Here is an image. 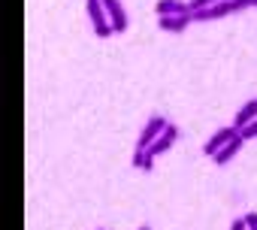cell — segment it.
Returning a JSON list of instances; mask_svg holds the SVG:
<instances>
[{"label": "cell", "mask_w": 257, "mask_h": 230, "mask_svg": "<svg viewBox=\"0 0 257 230\" xmlns=\"http://www.w3.org/2000/svg\"><path fill=\"white\" fill-rule=\"evenodd\" d=\"M236 137H239V128H236V125H224V128H218V131H215V134L206 140L203 152H206L209 158H215V155H218V152H221L227 143H233Z\"/></svg>", "instance_id": "cell-2"}, {"label": "cell", "mask_w": 257, "mask_h": 230, "mask_svg": "<svg viewBox=\"0 0 257 230\" xmlns=\"http://www.w3.org/2000/svg\"><path fill=\"white\" fill-rule=\"evenodd\" d=\"M239 137H242L245 143H248V140H257V119H254L251 125H245V128L239 131Z\"/></svg>", "instance_id": "cell-11"}, {"label": "cell", "mask_w": 257, "mask_h": 230, "mask_svg": "<svg viewBox=\"0 0 257 230\" xmlns=\"http://www.w3.org/2000/svg\"><path fill=\"white\" fill-rule=\"evenodd\" d=\"M85 10H88V19H91L94 34H97L100 40H106V37H112V34H115V31H112V22H109V16H106L103 0H88Z\"/></svg>", "instance_id": "cell-1"}, {"label": "cell", "mask_w": 257, "mask_h": 230, "mask_svg": "<svg viewBox=\"0 0 257 230\" xmlns=\"http://www.w3.org/2000/svg\"><path fill=\"white\" fill-rule=\"evenodd\" d=\"M158 16H185L191 13V4H182V0H158Z\"/></svg>", "instance_id": "cell-8"}, {"label": "cell", "mask_w": 257, "mask_h": 230, "mask_svg": "<svg viewBox=\"0 0 257 230\" xmlns=\"http://www.w3.org/2000/svg\"><path fill=\"white\" fill-rule=\"evenodd\" d=\"M140 230H152V227H140Z\"/></svg>", "instance_id": "cell-14"}, {"label": "cell", "mask_w": 257, "mask_h": 230, "mask_svg": "<svg viewBox=\"0 0 257 230\" xmlns=\"http://www.w3.org/2000/svg\"><path fill=\"white\" fill-rule=\"evenodd\" d=\"M254 119H257V97H254V100H248V103H245V106H242V109L236 112L233 125H236V128L242 131V128H245V125H251Z\"/></svg>", "instance_id": "cell-9"}, {"label": "cell", "mask_w": 257, "mask_h": 230, "mask_svg": "<svg viewBox=\"0 0 257 230\" xmlns=\"http://www.w3.org/2000/svg\"><path fill=\"white\" fill-rule=\"evenodd\" d=\"M167 128H170V122L164 119V115H152V119L146 122V128H143V134H140V140H137V149H140V152H146V149H149V146H152L164 131H167Z\"/></svg>", "instance_id": "cell-3"}, {"label": "cell", "mask_w": 257, "mask_h": 230, "mask_svg": "<svg viewBox=\"0 0 257 230\" xmlns=\"http://www.w3.org/2000/svg\"><path fill=\"white\" fill-rule=\"evenodd\" d=\"M242 146H245V140H242V137H236V140H233V143H227V146H224V149H221V152L212 158V161H215L218 167H224V164H230V161H233V158L242 152Z\"/></svg>", "instance_id": "cell-7"}, {"label": "cell", "mask_w": 257, "mask_h": 230, "mask_svg": "<svg viewBox=\"0 0 257 230\" xmlns=\"http://www.w3.org/2000/svg\"><path fill=\"white\" fill-rule=\"evenodd\" d=\"M230 230H248V224H245V218H236V221L230 224Z\"/></svg>", "instance_id": "cell-13"}, {"label": "cell", "mask_w": 257, "mask_h": 230, "mask_svg": "<svg viewBox=\"0 0 257 230\" xmlns=\"http://www.w3.org/2000/svg\"><path fill=\"white\" fill-rule=\"evenodd\" d=\"M134 167L137 170H146V173H152V167H155V155L152 152H134Z\"/></svg>", "instance_id": "cell-10"}, {"label": "cell", "mask_w": 257, "mask_h": 230, "mask_svg": "<svg viewBox=\"0 0 257 230\" xmlns=\"http://www.w3.org/2000/svg\"><path fill=\"white\" fill-rule=\"evenodd\" d=\"M103 7H106V16L112 22V31L115 34H124L127 31V13L121 7V0H103Z\"/></svg>", "instance_id": "cell-4"}, {"label": "cell", "mask_w": 257, "mask_h": 230, "mask_svg": "<svg viewBox=\"0 0 257 230\" xmlns=\"http://www.w3.org/2000/svg\"><path fill=\"white\" fill-rule=\"evenodd\" d=\"M242 218H245V224H248V230H257V212H245Z\"/></svg>", "instance_id": "cell-12"}, {"label": "cell", "mask_w": 257, "mask_h": 230, "mask_svg": "<svg viewBox=\"0 0 257 230\" xmlns=\"http://www.w3.org/2000/svg\"><path fill=\"white\" fill-rule=\"evenodd\" d=\"M191 22H194L191 13H185V16H161V19H158V28H161L164 34H182Z\"/></svg>", "instance_id": "cell-6"}, {"label": "cell", "mask_w": 257, "mask_h": 230, "mask_svg": "<svg viewBox=\"0 0 257 230\" xmlns=\"http://www.w3.org/2000/svg\"><path fill=\"white\" fill-rule=\"evenodd\" d=\"M176 140H179V128H176V125H170V128H167V131H164V134H161L149 149H146V152H152L155 158H161V155H167V152L173 149V143H176Z\"/></svg>", "instance_id": "cell-5"}]
</instances>
